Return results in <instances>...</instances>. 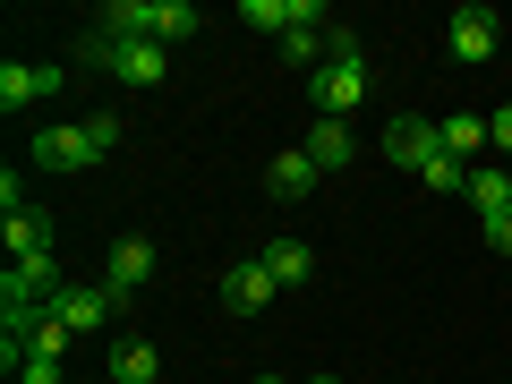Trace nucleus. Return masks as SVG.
Masks as SVG:
<instances>
[{
	"mask_svg": "<svg viewBox=\"0 0 512 384\" xmlns=\"http://www.w3.org/2000/svg\"><path fill=\"white\" fill-rule=\"evenodd\" d=\"M18 384H60V359H18Z\"/></svg>",
	"mask_w": 512,
	"mask_h": 384,
	"instance_id": "nucleus-19",
	"label": "nucleus"
},
{
	"mask_svg": "<svg viewBox=\"0 0 512 384\" xmlns=\"http://www.w3.org/2000/svg\"><path fill=\"white\" fill-rule=\"evenodd\" d=\"M103 282H111V291H146V282H154V239H111V265H103Z\"/></svg>",
	"mask_w": 512,
	"mask_h": 384,
	"instance_id": "nucleus-7",
	"label": "nucleus"
},
{
	"mask_svg": "<svg viewBox=\"0 0 512 384\" xmlns=\"http://www.w3.org/2000/svg\"><path fill=\"white\" fill-rule=\"evenodd\" d=\"M384 163H402V171H436L444 163V128L436 120H419V111H402V120H384Z\"/></svg>",
	"mask_w": 512,
	"mask_h": 384,
	"instance_id": "nucleus-2",
	"label": "nucleus"
},
{
	"mask_svg": "<svg viewBox=\"0 0 512 384\" xmlns=\"http://www.w3.org/2000/svg\"><path fill=\"white\" fill-rule=\"evenodd\" d=\"M0 239H9V265H26V256H52V222H43L35 205L0 222Z\"/></svg>",
	"mask_w": 512,
	"mask_h": 384,
	"instance_id": "nucleus-15",
	"label": "nucleus"
},
{
	"mask_svg": "<svg viewBox=\"0 0 512 384\" xmlns=\"http://www.w3.org/2000/svg\"><path fill=\"white\" fill-rule=\"evenodd\" d=\"M274 299H282V282L265 274L256 256H239L231 274H222V308H231V316H265V308H274Z\"/></svg>",
	"mask_w": 512,
	"mask_h": 384,
	"instance_id": "nucleus-6",
	"label": "nucleus"
},
{
	"mask_svg": "<svg viewBox=\"0 0 512 384\" xmlns=\"http://www.w3.org/2000/svg\"><path fill=\"white\" fill-rule=\"evenodd\" d=\"M444 154H453V163H478V154H487V111H444Z\"/></svg>",
	"mask_w": 512,
	"mask_h": 384,
	"instance_id": "nucleus-14",
	"label": "nucleus"
},
{
	"mask_svg": "<svg viewBox=\"0 0 512 384\" xmlns=\"http://www.w3.org/2000/svg\"><path fill=\"white\" fill-rule=\"evenodd\" d=\"M239 26H265V35H291V0H239Z\"/></svg>",
	"mask_w": 512,
	"mask_h": 384,
	"instance_id": "nucleus-17",
	"label": "nucleus"
},
{
	"mask_svg": "<svg viewBox=\"0 0 512 384\" xmlns=\"http://www.w3.org/2000/svg\"><path fill=\"white\" fill-rule=\"evenodd\" d=\"M487 248H495V256H512V214H495V222H487Z\"/></svg>",
	"mask_w": 512,
	"mask_h": 384,
	"instance_id": "nucleus-20",
	"label": "nucleus"
},
{
	"mask_svg": "<svg viewBox=\"0 0 512 384\" xmlns=\"http://www.w3.org/2000/svg\"><path fill=\"white\" fill-rule=\"evenodd\" d=\"M308 103H316V120H350V111L367 103V60H342V69H316V77H308Z\"/></svg>",
	"mask_w": 512,
	"mask_h": 384,
	"instance_id": "nucleus-3",
	"label": "nucleus"
},
{
	"mask_svg": "<svg viewBox=\"0 0 512 384\" xmlns=\"http://www.w3.org/2000/svg\"><path fill=\"white\" fill-rule=\"evenodd\" d=\"M316 180H325V171H316V163H308V146H282V154H274V163H265V188H274V197H282V205H299V197H308V188H316Z\"/></svg>",
	"mask_w": 512,
	"mask_h": 384,
	"instance_id": "nucleus-10",
	"label": "nucleus"
},
{
	"mask_svg": "<svg viewBox=\"0 0 512 384\" xmlns=\"http://www.w3.org/2000/svg\"><path fill=\"white\" fill-rule=\"evenodd\" d=\"M256 265H265V274H274L282 291H299V282L316 274V256H308V239H265V248H256Z\"/></svg>",
	"mask_w": 512,
	"mask_h": 384,
	"instance_id": "nucleus-13",
	"label": "nucleus"
},
{
	"mask_svg": "<svg viewBox=\"0 0 512 384\" xmlns=\"http://www.w3.org/2000/svg\"><path fill=\"white\" fill-rule=\"evenodd\" d=\"M120 308H128V299L111 291V282H94V291H86V282H69V291L52 299V316H60V325H69V333H103V325H111V316H120Z\"/></svg>",
	"mask_w": 512,
	"mask_h": 384,
	"instance_id": "nucleus-5",
	"label": "nucleus"
},
{
	"mask_svg": "<svg viewBox=\"0 0 512 384\" xmlns=\"http://www.w3.org/2000/svg\"><path fill=\"white\" fill-rule=\"evenodd\" d=\"M299 384H342V376H299Z\"/></svg>",
	"mask_w": 512,
	"mask_h": 384,
	"instance_id": "nucleus-21",
	"label": "nucleus"
},
{
	"mask_svg": "<svg viewBox=\"0 0 512 384\" xmlns=\"http://www.w3.org/2000/svg\"><path fill=\"white\" fill-rule=\"evenodd\" d=\"M308 163H316V171H350V163H359L350 120H316V128H308Z\"/></svg>",
	"mask_w": 512,
	"mask_h": 384,
	"instance_id": "nucleus-12",
	"label": "nucleus"
},
{
	"mask_svg": "<svg viewBox=\"0 0 512 384\" xmlns=\"http://www.w3.org/2000/svg\"><path fill=\"white\" fill-rule=\"evenodd\" d=\"M43 94H60V69H35V60H9L0 69V111H26Z\"/></svg>",
	"mask_w": 512,
	"mask_h": 384,
	"instance_id": "nucleus-9",
	"label": "nucleus"
},
{
	"mask_svg": "<svg viewBox=\"0 0 512 384\" xmlns=\"http://www.w3.org/2000/svg\"><path fill=\"white\" fill-rule=\"evenodd\" d=\"M171 69V43H111V77L120 86H163Z\"/></svg>",
	"mask_w": 512,
	"mask_h": 384,
	"instance_id": "nucleus-8",
	"label": "nucleus"
},
{
	"mask_svg": "<svg viewBox=\"0 0 512 384\" xmlns=\"http://www.w3.org/2000/svg\"><path fill=\"white\" fill-rule=\"evenodd\" d=\"M154 376H163L154 342H120V350H111V384H154Z\"/></svg>",
	"mask_w": 512,
	"mask_h": 384,
	"instance_id": "nucleus-16",
	"label": "nucleus"
},
{
	"mask_svg": "<svg viewBox=\"0 0 512 384\" xmlns=\"http://www.w3.org/2000/svg\"><path fill=\"white\" fill-rule=\"evenodd\" d=\"M487 154H512V103L487 111Z\"/></svg>",
	"mask_w": 512,
	"mask_h": 384,
	"instance_id": "nucleus-18",
	"label": "nucleus"
},
{
	"mask_svg": "<svg viewBox=\"0 0 512 384\" xmlns=\"http://www.w3.org/2000/svg\"><path fill=\"white\" fill-rule=\"evenodd\" d=\"M461 197L478 205V222L512 214V163H470V188H461Z\"/></svg>",
	"mask_w": 512,
	"mask_h": 384,
	"instance_id": "nucleus-11",
	"label": "nucleus"
},
{
	"mask_svg": "<svg viewBox=\"0 0 512 384\" xmlns=\"http://www.w3.org/2000/svg\"><path fill=\"white\" fill-rule=\"evenodd\" d=\"M111 146H120V120H111V111H94V120H52L35 137V163L43 171H86V163H103Z\"/></svg>",
	"mask_w": 512,
	"mask_h": 384,
	"instance_id": "nucleus-1",
	"label": "nucleus"
},
{
	"mask_svg": "<svg viewBox=\"0 0 512 384\" xmlns=\"http://www.w3.org/2000/svg\"><path fill=\"white\" fill-rule=\"evenodd\" d=\"M256 384H291V376H256Z\"/></svg>",
	"mask_w": 512,
	"mask_h": 384,
	"instance_id": "nucleus-22",
	"label": "nucleus"
},
{
	"mask_svg": "<svg viewBox=\"0 0 512 384\" xmlns=\"http://www.w3.org/2000/svg\"><path fill=\"white\" fill-rule=\"evenodd\" d=\"M495 35H504V26H495L487 0H461L453 18H444V43H453V60H470V69H478V60H495Z\"/></svg>",
	"mask_w": 512,
	"mask_h": 384,
	"instance_id": "nucleus-4",
	"label": "nucleus"
}]
</instances>
